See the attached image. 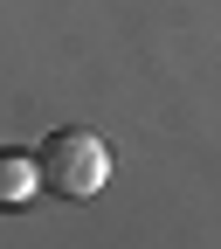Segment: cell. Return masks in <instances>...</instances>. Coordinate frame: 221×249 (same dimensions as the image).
I'll return each instance as SVG.
<instances>
[{
  "instance_id": "7a4b0ae2",
  "label": "cell",
  "mask_w": 221,
  "mask_h": 249,
  "mask_svg": "<svg viewBox=\"0 0 221 249\" xmlns=\"http://www.w3.org/2000/svg\"><path fill=\"white\" fill-rule=\"evenodd\" d=\"M35 187H42V166L28 160V152H0V208L35 201Z\"/></svg>"
},
{
  "instance_id": "6da1fadb",
  "label": "cell",
  "mask_w": 221,
  "mask_h": 249,
  "mask_svg": "<svg viewBox=\"0 0 221 249\" xmlns=\"http://www.w3.org/2000/svg\"><path fill=\"white\" fill-rule=\"evenodd\" d=\"M35 166H42V187L62 201H90V194H104V180H111V145L97 132H83V124H62V132H49L35 145Z\"/></svg>"
}]
</instances>
